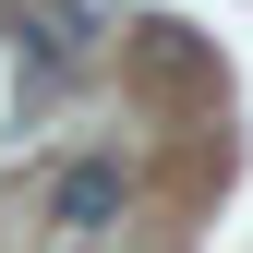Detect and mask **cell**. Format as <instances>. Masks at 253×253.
Segmentation results:
<instances>
[{
  "label": "cell",
  "instance_id": "obj_2",
  "mask_svg": "<svg viewBox=\"0 0 253 253\" xmlns=\"http://www.w3.org/2000/svg\"><path fill=\"white\" fill-rule=\"evenodd\" d=\"M48 217L60 229H109L121 217V157H73V169L48 181Z\"/></svg>",
  "mask_w": 253,
  "mask_h": 253
},
{
  "label": "cell",
  "instance_id": "obj_1",
  "mask_svg": "<svg viewBox=\"0 0 253 253\" xmlns=\"http://www.w3.org/2000/svg\"><path fill=\"white\" fill-rule=\"evenodd\" d=\"M0 24L24 37V60H37V73H73V60H84V0H12Z\"/></svg>",
  "mask_w": 253,
  "mask_h": 253
}]
</instances>
